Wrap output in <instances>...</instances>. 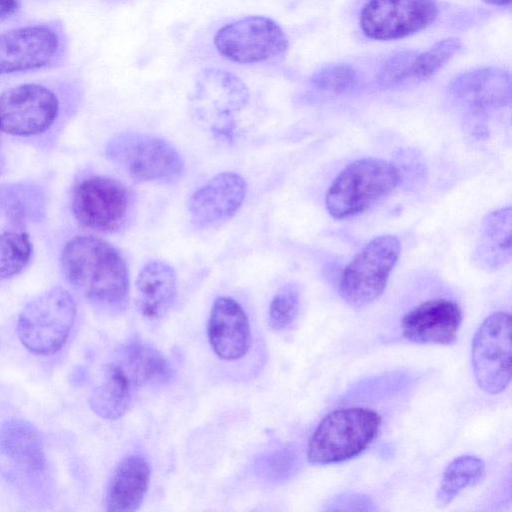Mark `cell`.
<instances>
[{"mask_svg":"<svg viewBox=\"0 0 512 512\" xmlns=\"http://www.w3.org/2000/svg\"><path fill=\"white\" fill-rule=\"evenodd\" d=\"M63 273L86 300L110 313L123 312L129 302V273L120 252L107 241L78 235L64 246Z\"/></svg>","mask_w":512,"mask_h":512,"instance_id":"obj_1","label":"cell"},{"mask_svg":"<svg viewBox=\"0 0 512 512\" xmlns=\"http://www.w3.org/2000/svg\"><path fill=\"white\" fill-rule=\"evenodd\" d=\"M381 416L365 407L340 408L328 413L317 425L307 447V460L327 465L361 454L377 437Z\"/></svg>","mask_w":512,"mask_h":512,"instance_id":"obj_2","label":"cell"},{"mask_svg":"<svg viewBox=\"0 0 512 512\" xmlns=\"http://www.w3.org/2000/svg\"><path fill=\"white\" fill-rule=\"evenodd\" d=\"M400 181L398 167L389 161L356 160L332 181L325 197L326 209L337 220L354 217L390 194Z\"/></svg>","mask_w":512,"mask_h":512,"instance_id":"obj_3","label":"cell"},{"mask_svg":"<svg viewBox=\"0 0 512 512\" xmlns=\"http://www.w3.org/2000/svg\"><path fill=\"white\" fill-rule=\"evenodd\" d=\"M248 99V89L237 76L224 70L207 69L194 84L190 109L203 129L231 140L237 130L236 116Z\"/></svg>","mask_w":512,"mask_h":512,"instance_id":"obj_4","label":"cell"},{"mask_svg":"<svg viewBox=\"0 0 512 512\" xmlns=\"http://www.w3.org/2000/svg\"><path fill=\"white\" fill-rule=\"evenodd\" d=\"M75 317L73 297L66 289L55 286L22 309L17 322L18 337L35 354H53L65 344Z\"/></svg>","mask_w":512,"mask_h":512,"instance_id":"obj_5","label":"cell"},{"mask_svg":"<svg viewBox=\"0 0 512 512\" xmlns=\"http://www.w3.org/2000/svg\"><path fill=\"white\" fill-rule=\"evenodd\" d=\"M106 155L138 182H170L184 170V161L171 143L144 133L114 136L107 144Z\"/></svg>","mask_w":512,"mask_h":512,"instance_id":"obj_6","label":"cell"},{"mask_svg":"<svg viewBox=\"0 0 512 512\" xmlns=\"http://www.w3.org/2000/svg\"><path fill=\"white\" fill-rule=\"evenodd\" d=\"M401 252L393 235L370 240L347 264L339 281L341 298L353 308H363L384 292Z\"/></svg>","mask_w":512,"mask_h":512,"instance_id":"obj_7","label":"cell"},{"mask_svg":"<svg viewBox=\"0 0 512 512\" xmlns=\"http://www.w3.org/2000/svg\"><path fill=\"white\" fill-rule=\"evenodd\" d=\"M67 48L60 24L44 23L0 33V76L55 66Z\"/></svg>","mask_w":512,"mask_h":512,"instance_id":"obj_8","label":"cell"},{"mask_svg":"<svg viewBox=\"0 0 512 512\" xmlns=\"http://www.w3.org/2000/svg\"><path fill=\"white\" fill-rule=\"evenodd\" d=\"M471 363L478 386L487 394L503 392L511 381V316L489 315L474 334Z\"/></svg>","mask_w":512,"mask_h":512,"instance_id":"obj_9","label":"cell"},{"mask_svg":"<svg viewBox=\"0 0 512 512\" xmlns=\"http://www.w3.org/2000/svg\"><path fill=\"white\" fill-rule=\"evenodd\" d=\"M132 204L129 189L106 176H90L74 189L72 212L86 228L102 233L119 231L127 222Z\"/></svg>","mask_w":512,"mask_h":512,"instance_id":"obj_10","label":"cell"},{"mask_svg":"<svg viewBox=\"0 0 512 512\" xmlns=\"http://www.w3.org/2000/svg\"><path fill=\"white\" fill-rule=\"evenodd\" d=\"M214 44L226 59L240 64L263 62L283 53L288 38L271 18L248 16L220 28Z\"/></svg>","mask_w":512,"mask_h":512,"instance_id":"obj_11","label":"cell"},{"mask_svg":"<svg viewBox=\"0 0 512 512\" xmlns=\"http://www.w3.org/2000/svg\"><path fill=\"white\" fill-rule=\"evenodd\" d=\"M58 96L39 83H25L0 94V130L14 136L41 134L57 119Z\"/></svg>","mask_w":512,"mask_h":512,"instance_id":"obj_12","label":"cell"},{"mask_svg":"<svg viewBox=\"0 0 512 512\" xmlns=\"http://www.w3.org/2000/svg\"><path fill=\"white\" fill-rule=\"evenodd\" d=\"M434 0H367L360 13L363 34L374 40L388 41L415 34L437 17Z\"/></svg>","mask_w":512,"mask_h":512,"instance_id":"obj_13","label":"cell"},{"mask_svg":"<svg viewBox=\"0 0 512 512\" xmlns=\"http://www.w3.org/2000/svg\"><path fill=\"white\" fill-rule=\"evenodd\" d=\"M247 193L245 179L234 172L219 173L191 195L188 211L195 226L208 228L232 218Z\"/></svg>","mask_w":512,"mask_h":512,"instance_id":"obj_14","label":"cell"},{"mask_svg":"<svg viewBox=\"0 0 512 512\" xmlns=\"http://www.w3.org/2000/svg\"><path fill=\"white\" fill-rule=\"evenodd\" d=\"M462 323L459 305L450 299L426 300L401 319V334L406 340L417 344H452Z\"/></svg>","mask_w":512,"mask_h":512,"instance_id":"obj_15","label":"cell"},{"mask_svg":"<svg viewBox=\"0 0 512 512\" xmlns=\"http://www.w3.org/2000/svg\"><path fill=\"white\" fill-rule=\"evenodd\" d=\"M449 92L467 108L470 116L480 120L487 112L510 103V75L496 68L474 70L456 78Z\"/></svg>","mask_w":512,"mask_h":512,"instance_id":"obj_16","label":"cell"},{"mask_svg":"<svg viewBox=\"0 0 512 512\" xmlns=\"http://www.w3.org/2000/svg\"><path fill=\"white\" fill-rule=\"evenodd\" d=\"M208 339L215 354L223 360H237L246 355L251 343L250 324L236 300L223 296L214 301Z\"/></svg>","mask_w":512,"mask_h":512,"instance_id":"obj_17","label":"cell"},{"mask_svg":"<svg viewBox=\"0 0 512 512\" xmlns=\"http://www.w3.org/2000/svg\"><path fill=\"white\" fill-rule=\"evenodd\" d=\"M151 477L147 459L138 454L123 458L113 471L105 495L107 511L133 512L142 504Z\"/></svg>","mask_w":512,"mask_h":512,"instance_id":"obj_18","label":"cell"},{"mask_svg":"<svg viewBox=\"0 0 512 512\" xmlns=\"http://www.w3.org/2000/svg\"><path fill=\"white\" fill-rule=\"evenodd\" d=\"M135 290L138 312L149 320L161 319L176 299V272L162 260H151L140 270Z\"/></svg>","mask_w":512,"mask_h":512,"instance_id":"obj_19","label":"cell"},{"mask_svg":"<svg viewBox=\"0 0 512 512\" xmlns=\"http://www.w3.org/2000/svg\"><path fill=\"white\" fill-rule=\"evenodd\" d=\"M512 211L510 207L490 212L483 219L473 260L487 271L505 266L511 259Z\"/></svg>","mask_w":512,"mask_h":512,"instance_id":"obj_20","label":"cell"},{"mask_svg":"<svg viewBox=\"0 0 512 512\" xmlns=\"http://www.w3.org/2000/svg\"><path fill=\"white\" fill-rule=\"evenodd\" d=\"M0 453L31 472H41L45 455L37 430L22 419H8L0 426Z\"/></svg>","mask_w":512,"mask_h":512,"instance_id":"obj_21","label":"cell"},{"mask_svg":"<svg viewBox=\"0 0 512 512\" xmlns=\"http://www.w3.org/2000/svg\"><path fill=\"white\" fill-rule=\"evenodd\" d=\"M120 360L117 364L124 370L132 386L164 384L173 375L166 357L153 346L139 340L124 346Z\"/></svg>","mask_w":512,"mask_h":512,"instance_id":"obj_22","label":"cell"},{"mask_svg":"<svg viewBox=\"0 0 512 512\" xmlns=\"http://www.w3.org/2000/svg\"><path fill=\"white\" fill-rule=\"evenodd\" d=\"M132 384L124 370L116 363L102 368L101 378L94 387L89 405L99 417L107 420L121 418L131 403Z\"/></svg>","mask_w":512,"mask_h":512,"instance_id":"obj_23","label":"cell"},{"mask_svg":"<svg viewBox=\"0 0 512 512\" xmlns=\"http://www.w3.org/2000/svg\"><path fill=\"white\" fill-rule=\"evenodd\" d=\"M44 190L32 182L0 185V214L15 225L41 221L46 212Z\"/></svg>","mask_w":512,"mask_h":512,"instance_id":"obj_24","label":"cell"},{"mask_svg":"<svg viewBox=\"0 0 512 512\" xmlns=\"http://www.w3.org/2000/svg\"><path fill=\"white\" fill-rule=\"evenodd\" d=\"M485 462L475 455L454 458L444 469L436 503L439 507L450 504L463 490L474 487L485 476Z\"/></svg>","mask_w":512,"mask_h":512,"instance_id":"obj_25","label":"cell"},{"mask_svg":"<svg viewBox=\"0 0 512 512\" xmlns=\"http://www.w3.org/2000/svg\"><path fill=\"white\" fill-rule=\"evenodd\" d=\"M33 246L27 233L5 231L0 234V281L21 273L29 264Z\"/></svg>","mask_w":512,"mask_h":512,"instance_id":"obj_26","label":"cell"},{"mask_svg":"<svg viewBox=\"0 0 512 512\" xmlns=\"http://www.w3.org/2000/svg\"><path fill=\"white\" fill-rule=\"evenodd\" d=\"M456 37L442 39L427 51L416 54L411 66V78L427 80L445 66L461 49Z\"/></svg>","mask_w":512,"mask_h":512,"instance_id":"obj_27","label":"cell"},{"mask_svg":"<svg viewBox=\"0 0 512 512\" xmlns=\"http://www.w3.org/2000/svg\"><path fill=\"white\" fill-rule=\"evenodd\" d=\"M300 309V293L294 283L281 287L271 300L268 309V324L275 331L289 328L296 320Z\"/></svg>","mask_w":512,"mask_h":512,"instance_id":"obj_28","label":"cell"},{"mask_svg":"<svg viewBox=\"0 0 512 512\" xmlns=\"http://www.w3.org/2000/svg\"><path fill=\"white\" fill-rule=\"evenodd\" d=\"M311 82L320 91L341 94L355 87L357 74L348 64H332L316 72Z\"/></svg>","mask_w":512,"mask_h":512,"instance_id":"obj_29","label":"cell"},{"mask_svg":"<svg viewBox=\"0 0 512 512\" xmlns=\"http://www.w3.org/2000/svg\"><path fill=\"white\" fill-rule=\"evenodd\" d=\"M416 54L415 51H401L389 57L377 75L378 84L383 88H393L411 78V66Z\"/></svg>","mask_w":512,"mask_h":512,"instance_id":"obj_30","label":"cell"},{"mask_svg":"<svg viewBox=\"0 0 512 512\" xmlns=\"http://www.w3.org/2000/svg\"><path fill=\"white\" fill-rule=\"evenodd\" d=\"M294 455L287 450L279 451L269 455L263 463V472L271 475L282 476L283 471L289 470L293 465Z\"/></svg>","mask_w":512,"mask_h":512,"instance_id":"obj_31","label":"cell"},{"mask_svg":"<svg viewBox=\"0 0 512 512\" xmlns=\"http://www.w3.org/2000/svg\"><path fill=\"white\" fill-rule=\"evenodd\" d=\"M371 504L370 500L362 495L359 494H351V495H344L339 496L336 498L335 502L332 503V505H335V507H331L329 510H335L338 506L344 505L340 510H354L352 505H357L360 510H368L364 505Z\"/></svg>","mask_w":512,"mask_h":512,"instance_id":"obj_32","label":"cell"},{"mask_svg":"<svg viewBox=\"0 0 512 512\" xmlns=\"http://www.w3.org/2000/svg\"><path fill=\"white\" fill-rule=\"evenodd\" d=\"M19 7V0H0V19L13 15Z\"/></svg>","mask_w":512,"mask_h":512,"instance_id":"obj_33","label":"cell"},{"mask_svg":"<svg viewBox=\"0 0 512 512\" xmlns=\"http://www.w3.org/2000/svg\"><path fill=\"white\" fill-rule=\"evenodd\" d=\"M485 3L497 5V6H506L511 3V0H482Z\"/></svg>","mask_w":512,"mask_h":512,"instance_id":"obj_34","label":"cell"}]
</instances>
